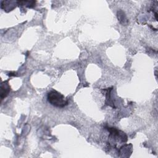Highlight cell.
<instances>
[{
  "mask_svg": "<svg viewBox=\"0 0 158 158\" xmlns=\"http://www.w3.org/2000/svg\"><path fill=\"white\" fill-rule=\"evenodd\" d=\"M47 99L51 105L57 107H64L69 103L68 100L63 94L54 89L48 93Z\"/></svg>",
  "mask_w": 158,
  "mask_h": 158,
  "instance_id": "obj_1",
  "label": "cell"
},
{
  "mask_svg": "<svg viewBox=\"0 0 158 158\" xmlns=\"http://www.w3.org/2000/svg\"><path fill=\"white\" fill-rule=\"evenodd\" d=\"M10 91V87L8 83L5 82V84L2 83L1 85V99H2L4 97H6Z\"/></svg>",
  "mask_w": 158,
  "mask_h": 158,
  "instance_id": "obj_2",
  "label": "cell"
}]
</instances>
